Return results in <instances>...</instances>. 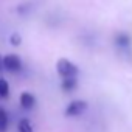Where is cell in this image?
<instances>
[{"label":"cell","mask_w":132,"mask_h":132,"mask_svg":"<svg viewBox=\"0 0 132 132\" xmlns=\"http://www.w3.org/2000/svg\"><path fill=\"white\" fill-rule=\"evenodd\" d=\"M56 70H57L59 76H62V78L78 76V73H79V69H78V65H75L72 61L65 59V57H61V59L56 62Z\"/></svg>","instance_id":"cell-1"},{"label":"cell","mask_w":132,"mask_h":132,"mask_svg":"<svg viewBox=\"0 0 132 132\" xmlns=\"http://www.w3.org/2000/svg\"><path fill=\"white\" fill-rule=\"evenodd\" d=\"M3 67L10 73H17L22 70V59L17 54H6L3 56Z\"/></svg>","instance_id":"cell-2"},{"label":"cell","mask_w":132,"mask_h":132,"mask_svg":"<svg viewBox=\"0 0 132 132\" xmlns=\"http://www.w3.org/2000/svg\"><path fill=\"white\" fill-rule=\"evenodd\" d=\"M87 107H89L87 101L75 100V101H72L67 107H65V117H78V115L84 113L87 110Z\"/></svg>","instance_id":"cell-3"},{"label":"cell","mask_w":132,"mask_h":132,"mask_svg":"<svg viewBox=\"0 0 132 132\" xmlns=\"http://www.w3.org/2000/svg\"><path fill=\"white\" fill-rule=\"evenodd\" d=\"M19 103H20L22 109L30 110V109H33V107H34V104H36V98H34V95H33V93H30V92H23V93L20 95Z\"/></svg>","instance_id":"cell-4"},{"label":"cell","mask_w":132,"mask_h":132,"mask_svg":"<svg viewBox=\"0 0 132 132\" xmlns=\"http://www.w3.org/2000/svg\"><path fill=\"white\" fill-rule=\"evenodd\" d=\"M113 42H115V45H117L118 48L126 50V48H129V45H130V37H129V34H126V33H117L115 37H113Z\"/></svg>","instance_id":"cell-5"},{"label":"cell","mask_w":132,"mask_h":132,"mask_svg":"<svg viewBox=\"0 0 132 132\" xmlns=\"http://www.w3.org/2000/svg\"><path fill=\"white\" fill-rule=\"evenodd\" d=\"M76 87H78V79H76V76L62 78V82H61V89H62L64 92H73Z\"/></svg>","instance_id":"cell-6"},{"label":"cell","mask_w":132,"mask_h":132,"mask_svg":"<svg viewBox=\"0 0 132 132\" xmlns=\"http://www.w3.org/2000/svg\"><path fill=\"white\" fill-rule=\"evenodd\" d=\"M8 113L3 107H0V132H6L8 130Z\"/></svg>","instance_id":"cell-7"},{"label":"cell","mask_w":132,"mask_h":132,"mask_svg":"<svg viewBox=\"0 0 132 132\" xmlns=\"http://www.w3.org/2000/svg\"><path fill=\"white\" fill-rule=\"evenodd\" d=\"M17 130H19V132H34V130H33V126H31V121H30V120H27V118L19 120Z\"/></svg>","instance_id":"cell-8"},{"label":"cell","mask_w":132,"mask_h":132,"mask_svg":"<svg viewBox=\"0 0 132 132\" xmlns=\"http://www.w3.org/2000/svg\"><path fill=\"white\" fill-rule=\"evenodd\" d=\"M10 95V84L5 78H0V98H8Z\"/></svg>","instance_id":"cell-9"},{"label":"cell","mask_w":132,"mask_h":132,"mask_svg":"<svg viewBox=\"0 0 132 132\" xmlns=\"http://www.w3.org/2000/svg\"><path fill=\"white\" fill-rule=\"evenodd\" d=\"M10 42H11V45H14V47L20 45V42H22L20 34H19V33H13V34H11V37H10Z\"/></svg>","instance_id":"cell-10"},{"label":"cell","mask_w":132,"mask_h":132,"mask_svg":"<svg viewBox=\"0 0 132 132\" xmlns=\"http://www.w3.org/2000/svg\"><path fill=\"white\" fill-rule=\"evenodd\" d=\"M5 70V67H3V56H0V73H2Z\"/></svg>","instance_id":"cell-11"}]
</instances>
